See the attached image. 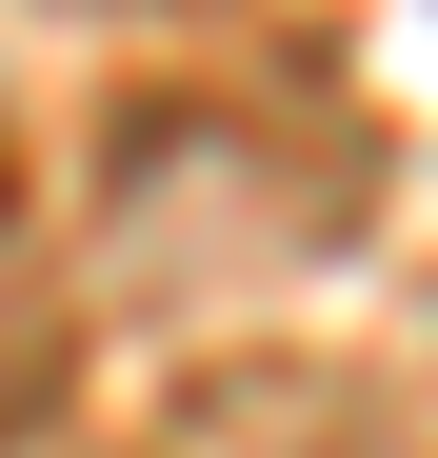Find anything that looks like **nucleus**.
Returning <instances> with one entry per match:
<instances>
[{"label":"nucleus","instance_id":"1","mask_svg":"<svg viewBox=\"0 0 438 458\" xmlns=\"http://www.w3.org/2000/svg\"><path fill=\"white\" fill-rule=\"evenodd\" d=\"M60 399V259H40V219L0 199V438H21Z\"/></svg>","mask_w":438,"mask_h":458}]
</instances>
